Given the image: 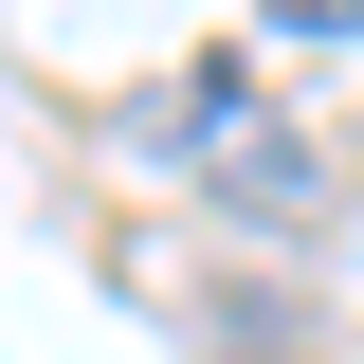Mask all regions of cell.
Masks as SVG:
<instances>
[{"instance_id":"cell-2","label":"cell","mask_w":364,"mask_h":364,"mask_svg":"<svg viewBox=\"0 0 364 364\" xmlns=\"http://www.w3.org/2000/svg\"><path fill=\"white\" fill-rule=\"evenodd\" d=\"M273 37H364V0H273Z\"/></svg>"},{"instance_id":"cell-1","label":"cell","mask_w":364,"mask_h":364,"mask_svg":"<svg viewBox=\"0 0 364 364\" xmlns=\"http://www.w3.org/2000/svg\"><path fill=\"white\" fill-rule=\"evenodd\" d=\"M182 128H200V182L255 200V219H310V200H328V164H291V128H273L237 73H182Z\"/></svg>"}]
</instances>
